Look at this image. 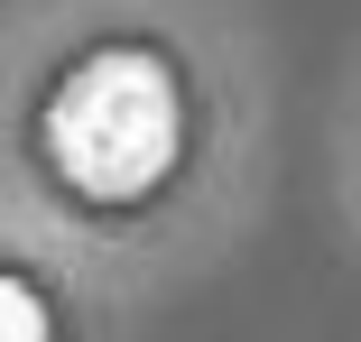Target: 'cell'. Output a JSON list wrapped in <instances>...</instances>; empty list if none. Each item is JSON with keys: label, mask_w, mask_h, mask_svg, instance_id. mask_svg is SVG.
I'll list each match as a JSON object with an SVG mask.
<instances>
[{"label": "cell", "mask_w": 361, "mask_h": 342, "mask_svg": "<svg viewBox=\"0 0 361 342\" xmlns=\"http://www.w3.org/2000/svg\"><path fill=\"white\" fill-rule=\"evenodd\" d=\"M47 176L75 203H139L185 158V84L149 37H102L47 84Z\"/></svg>", "instance_id": "1"}, {"label": "cell", "mask_w": 361, "mask_h": 342, "mask_svg": "<svg viewBox=\"0 0 361 342\" xmlns=\"http://www.w3.org/2000/svg\"><path fill=\"white\" fill-rule=\"evenodd\" d=\"M0 342H47V305L19 278H0Z\"/></svg>", "instance_id": "2"}]
</instances>
